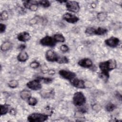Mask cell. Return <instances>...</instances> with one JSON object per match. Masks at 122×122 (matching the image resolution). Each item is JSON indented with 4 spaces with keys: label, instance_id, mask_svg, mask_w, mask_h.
Returning <instances> with one entry per match:
<instances>
[{
    "label": "cell",
    "instance_id": "obj_15",
    "mask_svg": "<svg viewBox=\"0 0 122 122\" xmlns=\"http://www.w3.org/2000/svg\"><path fill=\"white\" fill-rule=\"evenodd\" d=\"M31 38V36L29 33L26 31H23L18 34L17 39L19 41L22 42H26L29 41Z\"/></svg>",
    "mask_w": 122,
    "mask_h": 122
},
{
    "label": "cell",
    "instance_id": "obj_2",
    "mask_svg": "<svg viewBox=\"0 0 122 122\" xmlns=\"http://www.w3.org/2000/svg\"><path fill=\"white\" fill-rule=\"evenodd\" d=\"M49 115L41 113H33L29 115L28 120L30 122H43L47 121Z\"/></svg>",
    "mask_w": 122,
    "mask_h": 122
},
{
    "label": "cell",
    "instance_id": "obj_11",
    "mask_svg": "<svg viewBox=\"0 0 122 122\" xmlns=\"http://www.w3.org/2000/svg\"><path fill=\"white\" fill-rule=\"evenodd\" d=\"M63 19L70 23H75L78 22L79 19L78 17L70 13H66L63 15Z\"/></svg>",
    "mask_w": 122,
    "mask_h": 122
},
{
    "label": "cell",
    "instance_id": "obj_27",
    "mask_svg": "<svg viewBox=\"0 0 122 122\" xmlns=\"http://www.w3.org/2000/svg\"><path fill=\"white\" fill-rule=\"evenodd\" d=\"M107 17V14L105 12H100L97 14V18L100 20H103Z\"/></svg>",
    "mask_w": 122,
    "mask_h": 122
},
{
    "label": "cell",
    "instance_id": "obj_23",
    "mask_svg": "<svg viewBox=\"0 0 122 122\" xmlns=\"http://www.w3.org/2000/svg\"><path fill=\"white\" fill-rule=\"evenodd\" d=\"M27 101H28V104L31 106H35L37 103V102H38L37 100L35 98L32 97L31 96L30 97L27 99Z\"/></svg>",
    "mask_w": 122,
    "mask_h": 122
},
{
    "label": "cell",
    "instance_id": "obj_20",
    "mask_svg": "<svg viewBox=\"0 0 122 122\" xmlns=\"http://www.w3.org/2000/svg\"><path fill=\"white\" fill-rule=\"evenodd\" d=\"M53 37L56 42H64L65 41L64 37L61 33L55 34L53 35Z\"/></svg>",
    "mask_w": 122,
    "mask_h": 122
},
{
    "label": "cell",
    "instance_id": "obj_3",
    "mask_svg": "<svg viewBox=\"0 0 122 122\" xmlns=\"http://www.w3.org/2000/svg\"><path fill=\"white\" fill-rule=\"evenodd\" d=\"M73 103L76 106H81L86 102V98L83 93L80 92H76L74 94Z\"/></svg>",
    "mask_w": 122,
    "mask_h": 122
},
{
    "label": "cell",
    "instance_id": "obj_16",
    "mask_svg": "<svg viewBox=\"0 0 122 122\" xmlns=\"http://www.w3.org/2000/svg\"><path fill=\"white\" fill-rule=\"evenodd\" d=\"M17 60L20 62H25L28 60L29 58V55L28 53L24 51H22L19 53L17 56Z\"/></svg>",
    "mask_w": 122,
    "mask_h": 122
},
{
    "label": "cell",
    "instance_id": "obj_30",
    "mask_svg": "<svg viewBox=\"0 0 122 122\" xmlns=\"http://www.w3.org/2000/svg\"><path fill=\"white\" fill-rule=\"evenodd\" d=\"M60 50L63 52H66L69 51V48L68 47V46L67 45L63 44V45H62L60 47Z\"/></svg>",
    "mask_w": 122,
    "mask_h": 122
},
{
    "label": "cell",
    "instance_id": "obj_8",
    "mask_svg": "<svg viewBox=\"0 0 122 122\" xmlns=\"http://www.w3.org/2000/svg\"><path fill=\"white\" fill-rule=\"evenodd\" d=\"M59 73L61 76L63 78L65 79L69 80L71 81L72 79L75 78L76 74L70 71L65 70H61L59 71Z\"/></svg>",
    "mask_w": 122,
    "mask_h": 122
},
{
    "label": "cell",
    "instance_id": "obj_25",
    "mask_svg": "<svg viewBox=\"0 0 122 122\" xmlns=\"http://www.w3.org/2000/svg\"><path fill=\"white\" fill-rule=\"evenodd\" d=\"M116 108V106L112 103H109L107 104L105 107L106 110L108 112H112Z\"/></svg>",
    "mask_w": 122,
    "mask_h": 122
},
{
    "label": "cell",
    "instance_id": "obj_1",
    "mask_svg": "<svg viewBox=\"0 0 122 122\" xmlns=\"http://www.w3.org/2000/svg\"><path fill=\"white\" fill-rule=\"evenodd\" d=\"M117 63L114 59H110L106 61L101 62L99 64V67L101 71V76L106 79L109 77V72L116 67Z\"/></svg>",
    "mask_w": 122,
    "mask_h": 122
},
{
    "label": "cell",
    "instance_id": "obj_32",
    "mask_svg": "<svg viewBox=\"0 0 122 122\" xmlns=\"http://www.w3.org/2000/svg\"><path fill=\"white\" fill-rule=\"evenodd\" d=\"M19 48L21 50H24L25 48H26V46L24 44H21L20 45V46L19 47Z\"/></svg>",
    "mask_w": 122,
    "mask_h": 122
},
{
    "label": "cell",
    "instance_id": "obj_4",
    "mask_svg": "<svg viewBox=\"0 0 122 122\" xmlns=\"http://www.w3.org/2000/svg\"><path fill=\"white\" fill-rule=\"evenodd\" d=\"M107 30L102 27H99L97 29L89 27L85 30V33L89 35H102L107 32Z\"/></svg>",
    "mask_w": 122,
    "mask_h": 122
},
{
    "label": "cell",
    "instance_id": "obj_5",
    "mask_svg": "<svg viewBox=\"0 0 122 122\" xmlns=\"http://www.w3.org/2000/svg\"><path fill=\"white\" fill-rule=\"evenodd\" d=\"M40 42L41 44L43 46L51 47H54L56 44V42L53 37L49 36H46L42 38L40 40Z\"/></svg>",
    "mask_w": 122,
    "mask_h": 122
},
{
    "label": "cell",
    "instance_id": "obj_10",
    "mask_svg": "<svg viewBox=\"0 0 122 122\" xmlns=\"http://www.w3.org/2000/svg\"><path fill=\"white\" fill-rule=\"evenodd\" d=\"M59 55H58L54 51L49 50L47 51L45 54V58L49 61L57 62Z\"/></svg>",
    "mask_w": 122,
    "mask_h": 122
},
{
    "label": "cell",
    "instance_id": "obj_7",
    "mask_svg": "<svg viewBox=\"0 0 122 122\" xmlns=\"http://www.w3.org/2000/svg\"><path fill=\"white\" fill-rule=\"evenodd\" d=\"M23 5L24 7L31 11H35L38 8L39 2L36 0H26L23 1Z\"/></svg>",
    "mask_w": 122,
    "mask_h": 122
},
{
    "label": "cell",
    "instance_id": "obj_18",
    "mask_svg": "<svg viewBox=\"0 0 122 122\" xmlns=\"http://www.w3.org/2000/svg\"><path fill=\"white\" fill-rule=\"evenodd\" d=\"M20 96L23 100H27L31 96V92L30 91L27 90H24L20 92Z\"/></svg>",
    "mask_w": 122,
    "mask_h": 122
},
{
    "label": "cell",
    "instance_id": "obj_9",
    "mask_svg": "<svg viewBox=\"0 0 122 122\" xmlns=\"http://www.w3.org/2000/svg\"><path fill=\"white\" fill-rule=\"evenodd\" d=\"M41 81L38 79L34 80L29 81L26 85L30 89L34 91L39 90L41 88Z\"/></svg>",
    "mask_w": 122,
    "mask_h": 122
},
{
    "label": "cell",
    "instance_id": "obj_17",
    "mask_svg": "<svg viewBox=\"0 0 122 122\" xmlns=\"http://www.w3.org/2000/svg\"><path fill=\"white\" fill-rule=\"evenodd\" d=\"M10 105L8 104H4L0 105V115H3L10 112Z\"/></svg>",
    "mask_w": 122,
    "mask_h": 122
},
{
    "label": "cell",
    "instance_id": "obj_21",
    "mask_svg": "<svg viewBox=\"0 0 122 122\" xmlns=\"http://www.w3.org/2000/svg\"><path fill=\"white\" fill-rule=\"evenodd\" d=\"M8 86L10 88H16L19 85V82L17 80H12L9 81L8 83Z\"/></svg>",
    "mask_w": 122,
    "mask_h": 122
},
{
    "label": "cell",
    "instance_id": "obj_19",
    "mask_svg": "<svg viewBox=\"0 0 122 122\" xmlns=\"http://www.w3.org/2000/svg\"><path fill=\"white\" fill-rule=\"evenodd\" d=\"M12 47V43L10 41H5L3 42L0 47L1 51H6L9 50Z\"/></svg>",
    "mask_w": 122,
    "mask_h": 122
},
{
    "label": "cell",
    "instance_id": "obj_12",
    "mask_svg": "<svg viewBox=\"0 0 122 122\" xmlns=\"http://www.w3.org/2000/svg\"><path fill=\"white\" fill-rule=\"evenodd\" d=\"M105 43L107 46L112 48H114L119 45L120 40L117 37H111L109 39H106L105 41Z\"/></svg>",
    "mask_w": 122,
    "mask_h": 122
},
{
    "label": "cell",
    "instance_id": "obj_6",
    "mask_svg": "<svg viewBox=\"0 0 122 122\" xmlns=\"http://www.w3.org/2000/svg\"><path fill=\"white\" fill-rule=\"evenodd\" d=\"M66 7L68 10L74 13L78 12L80 10V5L78 2L75 1H67Z\"/></svg>",
    "mask_w": 122,
    "mask_h": 122
},
{
    "label": "cell",
    "instance_id": "obj_24",
    "mask_svg": "<svg viewBox=\"0 0 122 122\" xmlns=\"http://www.w3.org/2000/svg\"><path fill=\"white\" fill-rule=\"evenodd\" d=\"M38 2L39 5H40L41 6H42L44 8L49 7L51 5L50 2L48 0H40V1H38Z\"/></svg>",
    "mask_w": 122,
    "mask_h": 122
},
{
    "label": "cell",
    "instance_id": "obj_29",
    "mask_svg": "<svg viewBox=\"0 0 122 122\" xmlns=\"http://www.w3.org/2000/svg\"><path fill=\"white\" fill-rule=\"evenodd\" d=\"M40 64L39 62L36 61H34L30 63V67L33 69H36L40 66Z\"/></svg>",
    "mask_w": 122,
    "mask_h": 122
},
{
    "label": "cell",
    "instance_id": "obj_31",
    "mask_svg": "<svg viewBox=\"0 0 122 122\" xmlns=\"http://www.w3.org/2000/svg\"><path fill=\"white\" fill-rule=\"evenodd\" d=\"M6 26L2 23L0 24V33H2L4 32L6 30Z\"/></svg>",
    "mask_w": 122,
    "mask_h": 122
},
{
    "label": "cell",
    "instance_id": "obj_22",
    "mask_svg": "<svg viewBox=\"0 0 122 122\" xmlns=\"http://www.w3.org/2000/svg\"><path fill=\"white\" fill-rule=\"evenodd\" d=\"M69 59L65 56H59L57 61V62L59 63H67L69 62Z\"/></svg>",
    "mask_w": 122,
    "mask_h": 122
},
{
    "label": "cell",
    "instance_id": "obj_13",
    "mask_svg": "<svg viewBox=\"0 0 122 122\" xmlns=\"http://www.w3.org/2000/svg\"><path fill=\"white\" fill-rule=\"evenodd\" d=\"M70 81L71 84L76 88L80 89H84L86 87L85 82L82 80L75 78L72 80H71Z\"/></svg>",
    "mask_w": 122,
    "mask_h": 122
},
{
    "label": "cell",
    "instance_id": "obj_28",
    "mask_svg": "<svg viewBox=\"0 0 122 122\" xmlns=\"http://www.w3.org/2000/svg\"><path fill=\"white\" fill-rule=\"evenodd\" d=\"M39 79L41 81H42L43 82L46 84L51 83L52 81V79L50 78H39Z\"/></svg>",
    "mask_w": 122,
    "mask_h": 122
},
{
    "label": "cell",
    "instance_id": "obj_26",
    "mask_svg": "<svg viewBox=\"0 0 122 122\" xmlns=\"http://www.w3.org/2000/svg\"><path fill=\"white\" fill-rule=\"evenodd\" d=\"M8 18V14L6 10H4L1 12L0 15V19L1 20H5Z\"/></svg>",
    "mask_w": 122,
    "mask_h": 122
},
{
    "label": "cell",
    "instance_id": "obj_14",
    "mask_svg": "<svg viewBox=\"0 0 122 122\" xmlns=\"http://www.w3.org/2000/svg\"><path fill=\"white\" fill-rule=\"evenodd\" d=\"M78 64L79 66L86 68H90L93 65L92 61L89 58H84L78 61Z\"/></svg>",
    "mask_w": 122,
    "mask_h": 122
}]
</instances>
